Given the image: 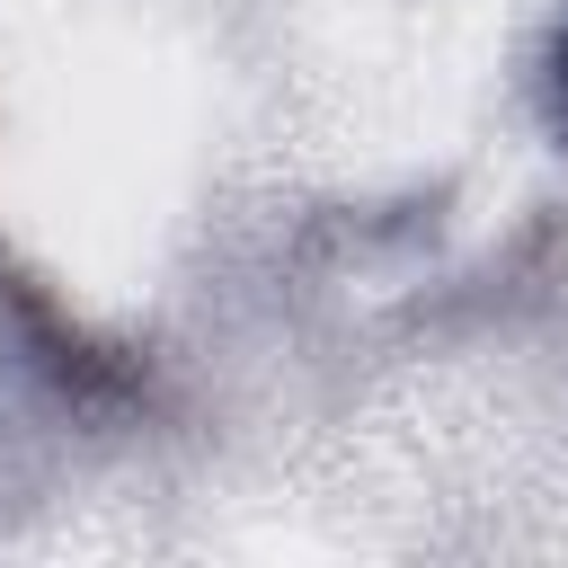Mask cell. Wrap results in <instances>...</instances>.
<instances>
[{
    "label": "cell",
    "instance_id": "cell-1",
    "mask_svg": "<svg viewBox=\"0 0 568 568\" xmlns=\"http://www.w3.org/2000/svg\"><path fill=\"white\" fill-rule=\"evenodd\" d=\"M550 106H559V124H568V27H559V53H550Z\"/></svg>",
    "mask_w": 568,
    "mask_h": 568
}]
</instances>
